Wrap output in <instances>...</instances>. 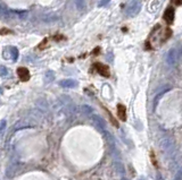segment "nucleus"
I'll return each instance as SVG.
<instances>
[{
    "label": "nucleus",
    "mask_w": 182,
    "mask_h": 180,
    "mask_svg": "<svg viewBox=\"0 0 182 180\" xmlns=\"http://www.w3.org/2000/svg\"><path fill=\"white\" fill-rule=\"evenodd\" d=\"M141 8V5H140V1L139 0H132L129 5H128V8H126V15L130 17L136 16L139 10Z\"/></svg>",
    "instance_id": "1"
},
{
    "label": "nucleus",
    "mask_w": 182,
    "mask_h": 180,
    "mask_svg": "<svg viewBox=\"0 0 182 180\" xmlns=\"http://www.w3.org/2000/svg\"><path fill=\"white\" fill-rule=\"evenodd\" d=\"M161 147H162L163 152L171 153L172 151H173V148H174L173 140L171 139L170 137H165V138H163L162 142H161Z\"/></svg>",
    "instance_id": "2"
},
{
    "label": "nucleus",
    "mask_w": 182,
    "mask_h": 180,
    "mask_svg": "<svg viewBox=\"0 0 182 180\" xmlns=\"http://www.w3.org/2000/svg\"><path fill=\"white\" fill-rule=\"evenodd\" d=\"M93 66H95L96 70L100 74L101 76H104V77L109 76V68L106 66V65H102V64H100V62H97V64H95Z\"/></svg>",
    "instance_id": "3"
},
{
    "label": "nucleus",
    "mask_w": 182,
    "mask_h": 180,
    "mask_svg": "<svg viewBox=\"0 0 182 180\" xmlns=\"http://www.w3.org/2000/svg\"><path fill=\"white\" fill-rule=\"evenodd\" d=\"M163 18L165 19V22L167 24H172L174 20V8L173 7H169L166 9L164 15H163Z\"/></svg>",
    "instance_id": "4"
},
{
    "label": "nucleus",
    "mask_w": 182,
    "mask_h": 180,
    "mask_svg": "<svg viewBox=\"0 0 182 180\" xmlns=\"http://www.w3.org/2000/svg\"><path fill=\"white\" fill-rule=\"evenodd\" d=\"M17 75L20 77V79L23 80V82H26V80L30 79V72L25 67H20L17 69Z\"/></svg>",
    "instance_id": "5"
},
{
    "label": "nucleus",
    "mask_w": 182,
    "mask_h": 180,
    "mask_svg": "<svg viewBox=\"0 0 182 180\" xmlns=\"http://www.w3.org/2000/svg\"><path fill=\"white\" fill-rule=\"evenodd\" d=\"M59 85H61V87H65V88H74V87H76L77 82L74 79H63L59 82Z\"/></svg>",
    "instance_id": "6"
},
{
    "label": "nucleus",
    "mask_w": 182,
    "mask_h": 180,
    "mask_svg": "<svg viewBox=\"0 0 182 180\" xmlns=\"http://www.w3.org/2000/svg\"><path fill=\"white\" fill-rule=\"evenodd\" d=\"M117 115L120 117V119L123 120V121L126 119V109L123 104H118L117 105Z\"/></svg>",
    "instance_id": "7"
},
{
    "label": "nucleus",
    "mask_w": 182,
    "mask_h": 180,
    "mask_svg": "<svg viewBox=\"0 0 182 180\" xmlns=\"http://www.w3.org/2000/svg\"><path fill=\"white\" fill-rule=\"evenodd\" d=\"M8 51L10 57H12L13 61H16L18 59V56H20V52H18L17 48H15V47H8Z\"/></svg>",
    "instance_id": "8"
},
{
    "label": "nucleus",
    "mask_w": 182,
    "mask_h": 180,
    "mask_svg": "<svg viewBox=\"0 0 182 180\" xmlns=\"http://www.w3.org/2000/svg\"><path fill=\"white\" fill-rule=\"evenodd\" d=\"M176 61V51L175 50H171L167 55V62L170 65H173Z\"/></svg>",
    "instance_id": "9"
},
{
    "label": "nucleus",
    "mask_w": 182,
    "mask_h": 180,
    "mask_svg": "<svg viewBox=\"0 0 182 180\" xmlns=\"http://www.w3.org/2000/svg\"><path fill=\"white\" fill-rule=\"evenodd\" d=\"M92 119L95 120V122H96V125L98 126V128H100V129H104L105 128V121L101 119L100 117H98V116H92Z\"/></svg>",
    "instance_id": "10"
},
{
    "label": "nucleus",
    "mask_w": 182,
    "mask_h": 180,
    "mask_svg": "<svg viewBox=\"0 0 182 180\" xmlns=\"http://www.w3.org/2000/svg\"><path fill=\"white\" fill-rule=\"evenodd\" d=\"M76 1V7L79 10H83L85 8V0H75Z\"/></svg>",
    "instance_id": "11"
},
{
    "label": "nucleus",
    "mask_w": 182,
    "mask_h": 180,
    "mask_svg": "<svg viewBox=\"0 0 182 180\" xmlns=\"http://www.w3.org/2000/svg\"><path fill=\"white\" fill-rule=\"evenodd\" d=\"M5 128H6V120H1V121H0V137L4 134Z\"/></svg>",
    "instance_id": "12"
},
{
    "label": "nucleus",
    "mask_w": 182,
    "mask_h": 180,
    "mask_svg": "<svg viewBox=\"0 0 182 180\" xmlns=\"http://www.w3.org/2000/svg\"><path fill=\"white\" fill-rule=\"evenodd\" d=\"M6 75H8V70L5 66L0 65V76H6Z\"/></svg>",
    "instance_id": "13"
},
{
    "label": "nucleus",
    "mask_w": 182,
    "mask_h": 180,
    "mask_svg": "<svg viewBox=\"0 0 182 180\" xmlns=\"http://www.w3.org/2000/svg\"><path fill=\"white\" fill-rule=\"evenodd\" d=\"M54 72H48L47 74H46V82L48 83V82H50V80L54 79Z\"/></svg>",
    "instance_id": "14"
},
{
    "label": "nucleus",
    "mask_w": 182,
    "mask_h": 180,
    "mask_svg": "<svg viewBox=\"0 0 182 180\" xmlns=\"http://www.w3.org/2000/svg\"><path fill=\"white\" fill-rule=\"evenodd\" d=\"M174 180H182V168L179 169V171L176 172V175L174 177Z\"/></svg>",
    "instance_id": "15"
},
{
    "label": "nucleus",
    "mask_w": 182,
    "mask_h": 180,
    "mask_svg": "<svg viewBox=\"0 0 182 180\" xmlns=\"http://www.w3.org/2000/svg\"><path fill=\"white\" fill-rule=\"evenodd\" d=\"M0 16L1 17H9V12H7L1 6H0Z\"/></svg>",
    "instance_id": "16"
},
{
    "label": "nucleus",
    "mask_w": 182,
    "mask_h": 180,
    "mask_svg": "<svg viewBox=\"0 0 182 180\" xmlns=\"http://www.w3.org/2000/svg\"><path fill=\"white\" fill-rule=\"evenodd\" d=\"M110 1V0H100V2H99V7H102V6H105V5H107Z\"/></svg>",
    "instance_id": "17"
},
{
    "label": "nucleus",
    "mask_w": 182,
    "mask_h": 180,
    "mask_svg": "<svg viewBox=\"0 0 182 180\" xmlns=\"http://www.w3.org/2000/svg\"><path fill=\"white\" fill-rule=\"evenodd\" d=\"M172 2L176 6H181L182 5V0H172Z\"/></svg>",
    "instance_id": "18"
},
{
    "label": "nucleus",
    "mask_w": 182,
    "mask_h": 180,
    "mask_svg": "<svg viewBox=\"0 0 182 180\" xmlns=\"http://www.w3.org/2000/svg\"><path fill=\"white\" fill-rule=\"evenodd\" d=\"M156 180H164L162 178V176H161V175H157V177H156Z\"/></svg>",
    "instance_id": "19"
},
{
    "label": "nucleus",
    "mask_w": 182,
    "mask_h": 180,
    "mask_svg": "<svg viewBox=\"0 0 182 180\" xmlns=\"http://www.w3.org/2000/svg\"><path fill=\"white\" fill-rule=\"evenodd\" d=\"M139 180H143V179H139Z\"/></svg>",
    "instance_id": "20"
}]
</instances>
